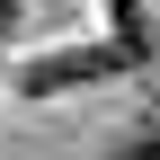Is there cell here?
I'll use <instances>...</instances> for the list:
<instances>
[{
  "mask_svg": "<svg viewBox=\"0 0 160 160\" xmlns=\"http://www.w3.org/2000/svg\"><path fill=\"white\" fill-rule=\"evenodd\" d=\"M9 27H18V0H0V36H9Z\"/></svg>",
  "mask_w": 160,
  "mask_h": 160,
  "instance_id": "cell-3",
  "label": "cell"
},
{
  "mask_svg": "<svg viewBox=\"0 0 160 160\" xmlns=\"http://www.w3.org/2000/svg\"><path fill=\"white\" fill-rule=\"evenodd\" d=\"M116 160H160V142H151V133H142V142H125V151H116Z\"/></svg>",
  "mask_w": 160,
  "mask_h": 160,
  "instance_id": "cell-2",
  "label": "cell"
},
{
  "mask_svg": "<svg viewBox=\"0 0 160 160\" xmlns=\"http://www.w3.org/2000/svg\"><path fill=\"white\" fill-rule=\"evenodd\" d=\"M107 18H116V36H125L116 53H142V0H107Z\"/></svg>",
  "mask_w": 160,
  "mask_h": 160,
  "instance_id": "cell-1",
  "label": "cell"
}]
</instances>
